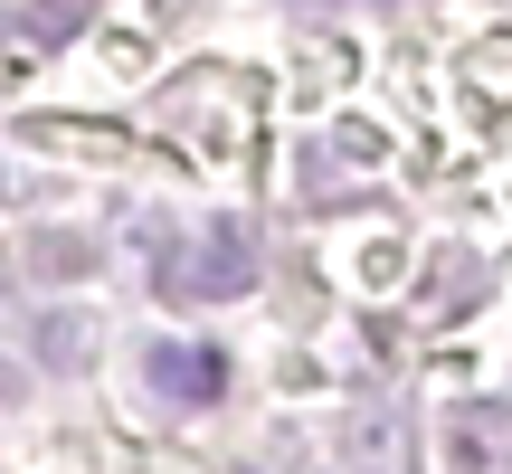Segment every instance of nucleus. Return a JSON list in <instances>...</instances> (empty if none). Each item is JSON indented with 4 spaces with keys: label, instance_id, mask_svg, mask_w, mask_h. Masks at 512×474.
I'll list each match as a JSON object with an SVG mask.
<instances>
[{
    "label": "nucleus",
    "instance_id": "4",
    "mask_svg": "<svg viewBox=\"0 0 512 474\" xmlns=\"http://www.w3.org/2000/svg\"><path fill=\"white\" fill-rule=\"evenodd\" d=\"M38 351H48V361H86V323L48 313V323H38Z\"/></svg>",
    "mask_w": 512,
    "mask_h": 474
},
{
    "label": "nucleus",
    "instance_id": "1",
    "mask_svg": "<svg viewBox=\"0 0 512 474\" xmlns=\"http://www.w3.org/2000/svg\"><path fill=\"white\" fill-rule=\"evenodd\" d=\"M143 389H162L171 408H209L228 389V351H209V342H152L143 351Z\"/></svg>",
    "mask_w": 512,
    "mask_h": 474
},
{
    "label": "nucleus",
    "instance_id": "2",
    "mask_svg": "<svg viewBox=\"0 0 512 474\" xmlns=\"http://www.w3.org/2000/svg\"><path fill=\"white\" fill-rule=\"evenodd\" d=\"M256 285V247H247V228H209L200 237V256L190 266H171V294H247Z\"/></svg>",
    "mask_w": 512,
    "mask_h": 474
},
{
    "label": "nucleus",
    "instance_id": "3",
    "mask_svg": "<svg viewBox=\"0 0 512 474\" xmlns=\"http://www.w3.org/2000/svg\"><path fill=\"white\" fill-rule=\"evenodd\" d=\"M456 456H512V418L503 408H465L456 418Z\"/></svg>",
    "mask_w": 512,
    "mask_h": 474
},
{
    "label": "nucleus",
    "instance_id": "5",
    "mask_svg": "<svg viewBox=\"0 0 512 474\" xmlns=\"http://www.w3.org/2000/svg\"><path fill=\"white\" fill-rule=\"evenodd\" d=\"M10 389H19V380H10V361H0V399H10Z\"/></svg>",
    "mask_w": 512,
    "mask_h": 474
}]
</instances>
